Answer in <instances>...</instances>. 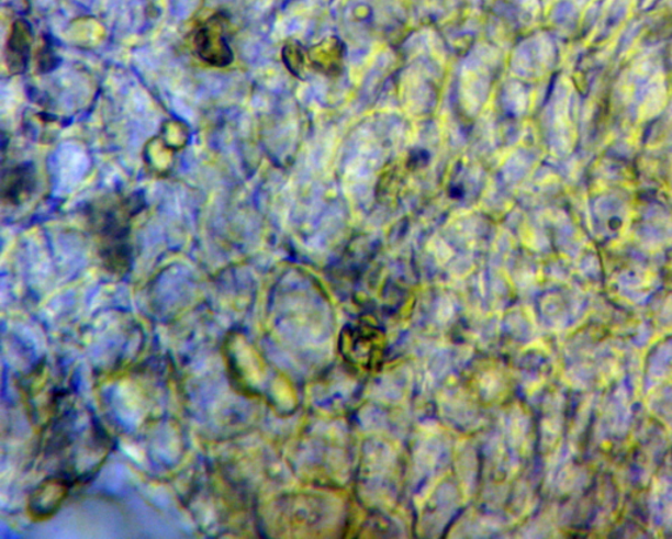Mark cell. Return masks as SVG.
I'll list each match as a JSON object with an SVG mask.
<instances>
[{
  "mask_svg": "<svg viewBox=\"0 0 672 539\" xmlns=\"http://www.w3.org/2000/svg\"><path fill=\"white\" fill-rule=\"evenodd\" d=\"M141 211L137 196L111 200L96 212V233L103 265L114 274H124L132 265L131 220Z\"/></svg>",
  "mask_w": 672,
  "mask_h": 539,
  "instance_id": "cell-1",
  "label": "cell"
},
{
  "mask_svg": "<svg viewBox=\"0 0 672 539\" xmlns=\"http://www.w3.org/2000/svg\"><path fill=\"white\" fill-rule=\"evenodd\" d=\"M385 336L371 325H352L340 335V353L352 367L373 370L384 359Z\"/></svg>",
  "mask_w": 672,
  "mask_h": 539,
  "instance_id": "cell-2",
  "label": "cell"
},
{
  "mask_svg": "<svg viewBox=\"0 0 672 539\" xmlns=\"http://www.w3.org/2000/svg\"><path fill=\"white\" fill-rule=\"evenodd\" d=\"M198 57L213 67H226L233 63L234 53L227 42L225 19L214 15L201 24L193 36Z\"/></svg>",
  "mask_w": 672,
  "mask_h": 539,
  "instance_id": "cell-3",
  "label": "cell"
},
{
  "mask_svg": "<svg viewBox=\"0 0 672 539\" xmlns=\"http://www.w3.org/2000/svg\"><path fill=\"white\" fill-rule=\"evenodd\" d=\"M72 482L66 476L56 474L48 478L32 492L26 505L29 514L33 520L43 521L55 516L69 496Z\"/></svg>",
  "mask_w": 672,
  "mask_h": 539,
  "instance_id": "cell-4",
  "label": "cell"
},
{
  "mask_svg": "<svg viewBox=\"0 0 672 539\" xmlns=\"http://www.w3.org/2000/svg\"><path fill=\"white\" fill-rule=\"evenodd\" d=\"M36 188V172L31 164L13 167L3 177V200L20 205L31 198Z\"/></svg>",
  "mask_w": 672,
  "mask_h": 539,
  "instance_id": "cell-5",
  "label": "cell"
},
{
  "mask_svg": "<svg viewBox=\"0 0 672 539\" xmlns=\"http://www.w3.org/2000/svg\"><path fill=\"white\" fill-rule=\"evenodd\" d=\"M33 33L30 23L18 20L12 26L9 44H7L5 59L10 70L23 72L29 66Z\"/></svg>",
  "mask_w": 672,
  "mask_h": 539,
  "instance_id": "cell-6",
  "label": "cell"
}]
</instances>
